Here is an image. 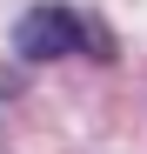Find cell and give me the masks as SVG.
I'll use <instances>...</instances> for the list:
<instances>
[{
  "label": "cell",
  "instance_id": "obj_1",
  "mask_svg": "<svg viewBox=\"0 0 147 154\" xmlns=\"http://www.w3.org/2000/svg\"><path fill=\"white\" fill-rule=\"evenodd\" d=\"M14 54H20V60H67V54H94V60H107L114 40H107V27H100L94 14L60 7V0H40V7L20 14V27H14Z\"/></svg>",
  "mask_w": 147,
  "mask_h": 154
}]
</instances>
